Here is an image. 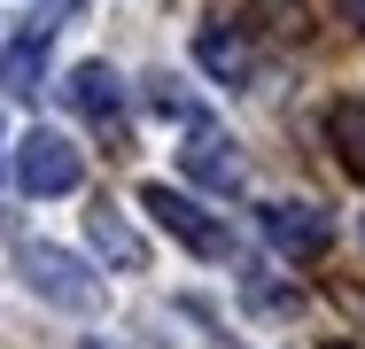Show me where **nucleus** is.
Returning a JSON list of instances; mask_svg holds the SVG:
<instances>
[{"instance_id": "nucleus-1", "label": "nucleus", "mask_w": 365, "mask_h": 349, "mask_svg": "<svg viewBox=\"0 0 365 349\" xmlns=\"http://www.w3.org/2000/svg\"><path fill=\"white\" fill-rule=\"evenodd\" d=\"M16 272H24V287L31 295H47V303H63V311H93L101 303V279L78 264L71 249H47V241H24L16 249Z\"/></svg>"}, {"instance_id": "nucleus-2", "label": "nucleus", "mask_w": 365, "mask_h": 349, "mask_svg": "<svg viewBox=\"0 0 365 349\" xmlns=\"http://www.w3.org/2000/svg\"><path fill=\"white\" fill-rule=\"evenodd\" d=\"M140 209L171 233V241H179V249H195V256H225V249H233L218 217H210L202 202H187L179 187H163V179H148V187H140Z\"/></svg>"}, {"instance_id": "nucleus-3", "label": "nucleus", "mask_w": 365, "mask_h": 349, "mask_svg": "<svg viewBox=\"0 0 365 349\" xmlns=\"http://www.w3.org/2000/svg\"><path fill=\"white\" fill-rule=\"evenodd\" d=\"M78 179H86V155L63 132H24L16 140V187L24 194H71Z\"/></svg>"}, {"instance_id": "nucleus-4", "label": "nucleus", "mask_w": 365, "mask_h": 349, "mask_svg": "<svg viewBox=\"0 0 365 349\" xmlns=\"http://www.w3.org/2000/svg\"><path fill=\"white\" fill-rule=\"evenodd\" d=\"M257 225H264V241H272L288 264H311V256L334 249V217L311 209V202H264V209H257Z\"/></svg>"}, {"instance_id": "nucleus-5", "label": "nucleus", "mask_w": 365, "mask_h": 349, "mask_svg": "<svg viewBox=\"0 0 365 349\" xmlns=\"http://www.w3.org/2000/svg\"><path fill=\"white\" fill-rule=\"evenodd\" d=\"M195 63H202V78H218V85H257V47L233 24H202L195 31Z\"/></svg>"}, {"instance_id": "nucleus-6", "label": "nucleus", "mask_w": 365, "mask_h": 349, "mask_svg": "<svg viewBox=\"0 0 365 349\" xmlns=\"http://www.w3.org/2000/svg\"><path fill=\"white\" fill-rule=\"evenodd\" d=\"M179 163H187V179H202L210 194H241V179H249V163H241V147L218 132H202L195 125V140L179 147Z\"/></svg>"}, {"instance_id": "nucleus-7", "label": "nucleus", "mask_w": 365, "mask_h": 349, "mask_svg": "<svg viewBox=\"0 0 365 349\" xmlns=\"http://www.w3.org/2000/svg\"><path fill=\"white\" fill-rule=\"evenodd\" d=\"M63 93H71L78 117H93V125H109V132L125 125V85H117V70H109V63H78Z\"/></svg>"}, {"instance_id": "nucleus-8", "label": "nucleus", "mask_w": 365, "mask_h": 349, "mask_svg": "<svg viewBox=\"0 0 365 349\" xmlns=\"http://www.w3.org/2000/svg\"><path fill=\"white\" fill-rule=\"evenodd\" d=\"M86 233H93V249H101V256H109L117 272H148L140 233H133V225H125V217H117L109 202H93V209H86Z\"/></svg>"}, {"instance_id": "nucleus-9", "label": "nucleus", "mask_w": 365, "mask_h": 349, "mask_svg": "<svg viewBox=\"0 0 365 349\" xmlns=\"http://www.w3.org/2000/svg\"><path fill=\"white\" fill-rule=\"evenodd\" d=\"M327 147L350 179H365V101H327Z\"/></svg>"}, {"instance_id": "nucleus-10", "label": "nucleus", "mask_w": 365, "mask_h": 349, "mask_svg": "<svg viewBox=\"0 0 365 349\" xmlns=\"http://www.w3.org/2000/svg\"><path fill=\"white\" fill-rule=\"evenodd\" d=\"M39 70H47V31L8 39V55H0V85H8L16 101H31V93H39Z\"/></svg>"}, {"instance_id": "nucleus-11", "label": "nucleus", "mask_w": 365, "mask_h": 349, "mask_svg": "<svg viewBox=\"0 0 365 349\" xmlns=\"http://www.w3.org/2000/svg\"><path fill=\"white\" fill-rule=\"evenodd\" d=\"M257 8H264V24H272L280 39H311V8H303V0H257Z\"/></svg>"}, {"instance_id": "nucleus-12", "label": "nucleus", "mask_w": 365, "mask_h": 349, "mask_svg": "<svg viewBox=\"0 0 365 349\" xmlns=\"http://www.w3.org/2000/svg\"><path fill=\"white\" fill-rule=\"evenodd\" d=\"M334 303H342L350 318H365V287H350V279H334Z\"/></svg>"}, {"instance_id": "nucleus-13", "label": "nucleus", "mask_w": 365, "mask_h": 349, "mask_svg": "<svg viewBox=\"0 0 365 349\" xmlns=\"http://www.w3.org/2000/svg\"><path fill=\"white\" fill-rule=\"evenodd\" d=\"M342 16H350V24H358V31H365V0H342Z\"/></svg>"}, {"instance_id": "nucleus-14", "label": "nucleus", "mask_w": 365, "mask_h": 349, "mask_svg": "<svg viewBox=\"0 0 365 349\" xmlns=\"http://www.w3.org/2000/svg\"><path fill=\"white\" fill-rule=\"evenodd\" d=\"M86 349H109V342H86Z\"/></svg>"}, {"instance_id": "nucleus-15", "label": "nucleus", "mask_w": 365, "mask_h": 349, "mask_svg": "<svg viewBox=\"0 0 365 349\" xmlns=\"http://www.w3.org/2000/svg\"><path fill=\"white\" fill-rule=\"evenodd\" d=\"M327 349H350V342H327Z\"/></svg>"}]
</instances>
